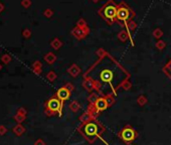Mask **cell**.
<instances>
[{"mask_svg":"<svg viewBox=\"0 0 171 145\" xmlns=\"http://www.w3.org/2000/svg\"><path fill=\"white\" fill-rule=\"evenodd\" d=\"M94 66L98 68V77L91 81L96 83L100 88L102 87V84L109 85L112 92L115 94L118 88L123 86L129 78V75L122 66L108 55L101 58Z\"/></svg>","mask_w":171,"mask_h":145,"instance_id":"obj_1","label":"cell"},{"mask_svg":"<svg viewBox=\"0 0 171 145\" xmlns=\"http://www.w3.org/2000/svg\"><path fill=\"white\" fill-rule=\"evenodd\" d=\"M117 10L118 4L113 0H109L104 6L99 10V15L104 20H106L109 24H112L117 20Z\"/></svg>","mask_w":171,"mask_h":145,"instance_id":"obj_2","label":"cell"},{"mask_svg":"<svg viewBox=\"0 0 171 145\" xmlns=\"http://www.w3.org/2000/svg\"><path fill=\"white\" fill-rule=\"evenodd\" d=\"M135 16L134 11L130 7L127 6L125 3H120L118 5L117 10V20L124 22V24L129 20H132V18Z\"/></svg>","mask_w":171,"mask_h":145,"instance_id":"obj_3","label":"cell"},{"mask_svg":"<svg viewBox=\"0 0 171 145\" xmlns=\"http://www.w3.org/2000/svg\"><path fill=\"white\" fill-rule=\"evenodd\" d=\"M46 113L47 115H52L55 113H58L60 116L61 115V111H63V103L57 97H52L49 101L46 102Z\"/></svg>","mask_w":171,"mask_h":145,"instance_id":"obj_4","label":"cell"},{"mask_svg":"<svg viewBox=\"0 0 171 145\" xmlns=\"http://www.w3.org/2000/svg\"><path fill=\"white\" fill-rule=\"evenodd\" d=\"M82 131L84 135L87 137H92V136H98L99 135V126L95 122H89L85 124L82 128Z\"/></svg>","mask_w":171,"mask_h":145,"instance_id":"obj_5","label":"cell"},{"mask_svg":"<svg viewBox=\"0 0 171 145\" xmlns=\"http://www.w3.org/2000/svg\"><path fill=\"white\" fill-rule=\"evenodd\" d=\"M121 138H122L125 142H127V143H129V142H131V141H133L134 139L136 138V132H135V130H134L131 126L125 127L124 129L122 130Z\"/></svg>","mask_w":171,"mask_h":145,"instance_id":"obj_6","label":"cell"},{"mask_svg":"<svg viewBox=\"0 0 171 145\" xmlns=\"http://www.w3.org/2000/svg\"><path fill=\"white\" fill-rule=\"evenodd\" d=\"M69 96H71V92H69V90L68 89V88H66V87L60 88V89L57 90V94H55V97L60 99V100L63 102V103L64 101L69 100Z\"/></svg>","mask_w":171,"mask_h":145,"instance_id":"obj_7","label":"cell"},{"mask_svg":"<svg viewBox=\"0 0 171 145\" xmlns=\"http://www.w3.org/2000/svg\"><path fill=\"white\" fill-rule=\"evenodd\" d=\"M95 107L98 111H104L108 107V101L105 98H98L95 101Z\"/></svg>","mask_w":171,"mask_h":145,"instance_id":"obj_8","label":"cell"},{"mask_svg":"<svg viewBox=\"0 0 171 145\" xmlns=\"http://www.w3.org/2000/svg\"><path fill=\"white\" fill-rule=\"evenodd\" d=\"M72 35L75 36L77 38H85L86 36V32L84 31L83 28H81V27H75L74 29L72 30Z\"/></svg>","mask_w":171,"mask_h":145,"instance_id":"obj_9","label":"cell"},{"mask_svg":"<svg viewBox=\"0 0 171 145\" xmlns=\"http://www.w3.org/2000/svg\"><path fill=\"white\" fill-rule=\"evenodd\" d=\"M12 132L14 133L15 135L21 136V135L25 132V127H24V126H22L21 124H17V125H15V126L13 127Z\"/></svg>","mask_w":171,"mask_h":145,"instance_id":"obj_10","label":"cell"},{"mask_svg":"<svg viewBox=\"0 0 171 145\" xmlns=\"http://www.w3.org/2000/svg\"><path fill=\"white\" fill-rule=\"evenodd\" d=\"M55 59H57V56H55V53H49L44 56V61L49 65L54 64V62H55Z\"/></svg>","mask_w":171,"mask_h":145,"instance_id":"obj_11","label":"cell"},{"mask_svg":"<svg viewBox=\"0 0 171 145\" xmlns=\"http://www.w3.org/2000/svg\"><path fill=\"white\" fill-rule=\"evenodd\" d=\"M32 70H33V72L36 74V75H39V74L41 73V62L39 61H36V62H33Z\"/></svg>","mask_w":171,"mask_h":145,"instance_id":"obj_12","label":"cell"},{"mask_svg":"<svg viewBox=\"0 0 171 145\" xmlns=\"http://www.w3.org/2000/svg\"><path fill=\"white\" fill-rule=\"evenodd\" d=\"M69 73L71 74V76L72 77H77L78 75V73H80V69L77 67V65H74V66H72L69 69Z\"/></svg>","mask_w":171,"mask_h":145,"instance_id":"obj_13","label":"cell"},{"mask_svg":"<svg viewBox=\"0 0 171 145\" xmlns=\"http://www.w3.org/2000/svg\"><path fill=\"white\" fill-rule=\"evenodd\" d=\"M25 118H26V115L20 114V113H18V112H16V114L14 115V120L17 122L18 124H21L22 122L25 120Z\"/></svg>","mask_w":171,"mask_h":145,"instance_id":"obj_14","label":"cell"},{"mask_svg":"<svg viewBox=\"0 0 171 145\" xmlns=\"http://www.w3.org/2000/svg\"><path fill=\"white\" fill-rule=\"evenodd\" d=\"M128 36H129V35L127 33V31L122 30V31H120L119 35H118V38H119L121 41H126L128 39Z\"/></svg>","mask_w":171,"mask_h":145,"instance_id":"obj_15","label":"cell"},{"mask_svg":"<svg viewBox=\"0 0 171 145\" xmlns=\"http://www.w3.org/2000/svg\"><path fill=\"white\" fill-rule=\"evenodd\" d=\"M52 47L55 48V50H58V48H60L61 45H63V44H61V41H60V39L58 38H55L54 41H52Z\"/></svg>","mask_w":171,"mask_h":145,"instance_id":"obj_16","label":"cell"},{"mask_svg":"<svg viewBox=\"0 0 171 145\" xmlns=\"http://www.w3.org/2000/svg\"><path fill=\"white\" fill-rule=\"evenodd\" d=\"M46 78L49 82H54L55 80L57 79V75H55V73L54 71H50V72L46 75Z\"/></svg>","mask_w":171,"mask_h":145,"instance_id":"obj_17","label":"cell"},{"mask_svg":"<svg viewBox=\"0 0 171 145\" xmlns=\"http://www.w3.org/2000/svg\"><path fill=\"white\" fill-rule=\"evenodd\" d=\"M1 61H2L3 64L7 65V64H9V62H11V56L9 55H7V53H5V55H3L1 56Z\"/></svg>","mask_w":171,"mask_h":145,"instance_id":"obj_18","label":"cell"},{"mask_svg":"<svg viewBox=\"0 0 171 145\" xmlns=\"http://www.w3.org/2000/svg\"><path fill=\"white\" fill-rule=\"evenodd\" d=\"M125 25L127 26L128 29H130V30H133V29H135V27H136V23L134 22L133 20H129L127 21L125 23Z\"/></svg>","mask_w":171,"mask_h":145,"instance_id":"obj_19","label":"cell"},{"mask_svg":"<svg viewBox=\"0 0 171 145\" xmlns=\"http://www.w3.org/2000/svg\"><path fill=\"white\" fill-rule=\"evenodd\" d=\"M153 35L155 36L156 38H160L162 35H163V31H162L160 28H157V29L154 30L153 32Z\"/></svg>","mask_w":171,"mask_h":145,"instance_id":"obj_20","label":"cell"},{"mask_svg":"<svg viewBox=\"0 0 171 145\" xmlns=\"http://www.w3.org/2000/svg\"><path fill=\"white\" fill-rule=\"evenodd\" d=\"M43 14H44V16H46V17H47V18H50L52 15H54V11H52V9H50V8H47V9L44 10Z\"/></svg>","mask_w":171,"mask_h":145,"instance_id":"obj_21","label":"cell"},{"mask_svg":"<svg viewBox=\"0 0 171 145\" xmlns=\"http://www.w3.org/2000/svg\"><path fill=\"white\" fill-rule=\"evenodd\" d=\"M22 35H23L25 38H29L30 36H31V31L27 29V28H25V29L22 31Z\"/></svg>","mask_w":171,"mask_h":145,"instance_id":"obj_22","label":"cell"},{"mask_svg":"<svg viewBox=\"0 0 171 145\" xmlns=\"http://www.w3.org/2000/svg\"><path fill=\"white\" fill-rule=\"evenodd\" d=\"M21 5L24 8H28L30 5H31V0H22V1H21Z\"/></svg>","mask_w":171,"mask_h":145,"instance_id":"obj_23","label":"cell"},{"mask_svg":"<svg viewBox=\"0 0 171 145\" xmlns=\"http://www.w3.org/2000/svg\"><path fill=\"white\" fill-rule=\"evenodd\" d=\"M77 26L78 27H81V28H84V27H86L87 26V23H86V21H85V19H80V20L78 21V23H77Z\"/></svg>","mask_w":171,"mask_h":145,"instance_id":"obj_24","label":"cell"},{"mask_svg":"<svg viewBox=\"0 0 171 145\" xmlns=\"http://www.w3.org/2000/svg\"><path fill=\"white\" fill-rule=\"evenodd\" d=\"M165 45H166L165 44V42L162 41H159L156 44V47H157V48H159V50H163V48L165 47Z\"/></svg>","mask_w":171,"mask_h":145,"instance_id":"obj_25","label":"cell"},{"mask_svg":"<svg viewBox=\"0 0 171 145\" xmlns=\"http://www.w3.org/2000/svg\"><path fill=\"white\" fill-rule=\"evenodd\" d=\"M7 133V128L4 125H0V135H5Z\"/></svg>","mask_w":171,"mask_h":145,"instance_id":"obj_26","label":"cell"},{"mask_svg":"<svg viewBox=\"0 0 171 145\" xmlns=\"http://www.w3.org/2000/svg\"><path fill=\"white\" fill-rule=\"evenodd\" d=\"M18 113H20V114H23V115H26V110L24 109V108H19V109L17 110Z\"/></svg>","mask_w":171,"mask_h":145,"instance_id":"obj_27","label":"cell"},{"mask_svg":"<svg viewBox=\"0 0 171 145\" xmlns=\"http://www.w3.org/2000/svg\"><path fill=\"white\" fill-rule=\"evenodd\" d=\"M168 69H169V73H167V75L171 76V62H169L166 66V68H165V70H168Z\"/></svg>","mask_w":171,"mask_h":145,"instance_id":"obj_28","label":"cell"},{"mask_svg":"<svg viewBox=\"0 0 171 145\" xmlns=\"http://www.w3.org/2000/svg\"><path fill=\"white\" fill-rule=\"evenodd\" d=\"M34 145H46V144H44V142H43V140H41V139H39V140L35 141Z\"/></svg>","mask_w":171,"mask_h":145,"instance_id":"obj_29","label":"cell"},{"mask_svg":"<svg viewBox=\"0 0 171 145\" xmlns=\"http://www.w3.org/2000/svg\"><path fill=\"white\" fill-rule=\"evenodd\" d=\"M3 8H4V6H3V4L1 3V2H0V12H1L2 10H3Z\"/></svg>","mask_w":171,"mask_h":145,"instance_id":"obj_30","label":"cell"},{"mask_svg":"<svg viewBox=\"0 0 171 145\" xmlns=\"http://www.w3.org/2000/svg\"><path fill=\"white\" fill-rule=\"evenodd\" d=\"M92 1H93V2H94V3H98V2H99V1H100V0H92Z\"/></svg>","mask_w":171,"mask_h":145,"instance_id":"obj_31","label":"cell"},{"mask_svg":"<svg viewBox=\"0 0 171 145\" xmlns=\"http://www.w3.org/2000/svg\"><path fill=\"white\" fill-rule=\"evenodd\" d=\"M2 70V65H0V71Z\"/></svg>","mask_w":171,"mask_h":145,"instance_id":"obj_32","label":"cell"}]
</instances>
